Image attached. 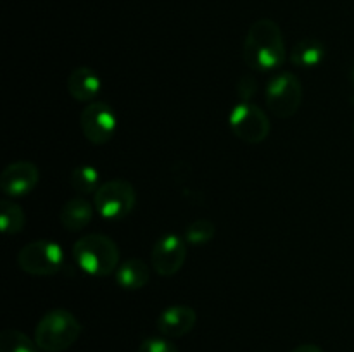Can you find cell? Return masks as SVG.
Segmentation results:
<instances>
[{"instance_id":"cell-1","label":"cell","mask_w":354,"mask_h":352,"mask_svg":"<svg viewBox=\"0 0 354 352\" xmlns=\"http://www.w3.org/2000/svg\"><path fill=\"white\" fill-rule=\"evenodd\" d=\"M245 64L254 71H273L287 61V47L282 28L273 19L263 17L249 26L242 47Z\"/></svg>"},{"instance_id":"cell-2","label":"cell","mask_w":354,"mask_h":352,"mask_svg":"<svg viewBox=\"0 0 354 352\" xmlns=\"http://www.w3.org/2000/svg\"><path fill=\"white\" fill-rule=\"evenodd\" d=\"M73 259L88 276L114 275L121 264V252L116 242L102 233H86L73 245Z\"/></svg>"},{"instance_id":"cell-3","label":"cell","mask_w":354,"mask_h":352,"mask_svg":"<svg viewBox=\"0 0 354 352\" xmlns=\"http://www.w3.org/2000/svg\"><path fill=\"white\" fill-rule=\"evenodd\" d=\"M82 323L68 309H52L35 326L33 340L41 352H64L78 342Z\"/></svg>"},{"instance_id":"cell-4","label":"cell","mask_w":354,"mask_h":352,"mask_svg":"<svg viewBox=\"0 0 354 352\" xmlns=\"http://www.w3.org/2000/svg\"><path fill=\"white\" fill-rule=\"evenodd\" d=\"M303 83L299 76L286 71L279 72L266 83V107L279 119H289L299 110L303 104Z\"/></svg>"},{"instance_id":"cell-5","label":"cell","mask_w":354,"mask_h":352,"mask_svg":"<svg viewBox=\"0 0 354 352\" xmlns=\"http://www.w3.org/2000/svg\"><path fill=\"white\" fill-rule=\"evenodd\" d=\"M137 204V192L127 179L104 182L93 193V206L97 214L106 221L124 219Z\"/></svg>"},{"instance_id":"cell-6","label":"cell","mask_w":354,"mask_h":352,"mask_svg":"<svg viewBox=\"0 0 354 352\" xmlns=\"http://www.w3.org/2000/svg\"><path fill=\"white\" fill-rule=\"evenodd\" d=\"M17 266L26 275L52 276L64 266V251L57 242H30L17 252Z\"/></svg>"},{"instance_id":"cell-7","label":"cell","mask_w":354,"mask_h":352,"mask_svg":"<svg viewBox=\"0 0 354 352\" xmlns=\"http://www.w3.org/2000/svg\"><path fill=\"white\" fill-rule=\"evenodd\" d=\"M232 133L244 144L258 145L268 138L272 123L259 106L252 102H239L228 116Z\"/></svg>"},{"instance_id":"cell-8","label":"cell","mask_w":354,"mask_h":352,"mask_svg":"<svg viewBox=\"0 0 354 352\" xmlns=\"http://www.w3.org/2000/svg\"><path fill=\"white\" fill-rule=\"evenodd\" d=\"M80 128L90 144L106 145L116 133L118 116L109 104L93 100L83 107L80 114Z\"/></svg>"},{"instance_id":"cell-9","label":"cell","mask_w":354,"mask_h":352,"mask_svg":"<svg viewBox=\"0 0 354 352\" xmlns=\"http://www.w3.org/2000/svg\"><path fill=\"white\" fill-rule=\"evenodd\" d=\"M185 238L176 233H166L159 238L151 251L152 269L159 276H175L183 268L187 259Z\"/></svg>"},{"instance_id":"cell-10","label":"cell","mask_w":354,"mask_h":352,"mask_svg":"<svg viewBox=\"0 0 354 352\" xmlns=\"http://www.w3.org/2000/svg\"><path fill=\"white\" fill-rule=\"evenodd\" d=\"M40 182V171L38 166L31 161H16L10 162L0 176V188L3 195L16 199L24 197L35 190Z\"/></svg>"},{"instance_id":"cell-11","label":"cell","mask_w":354,"mask_h":352,"mask_svg":"<svg viewBox=\"0 0 354 352\" xmlns=\"http://www.w3.org/2000/svg\"><path fill=\"white\" fill-rule=\"evenodd\" d=\"M197 323V313L194 307L175 304L161 311L156 321L159 335L166 338H180L194 330Z\"/></svg>"},{"instance_id":"cell-12","label":"cell","mask_w":354,"mask_h":352,"mask_svg":"<svg viewBox=\"0 0 354 352\" xmlns=\"http://www.w3.org/2000/svg\"><path fill=\"white\" fill-rule=\"evenodd\" d=\"M66 88L76 102L90 104L97 99L102 90V79L88 66H78L69 72Z\"/></svg>"},{"instance_id":"cell-13","label":"cell","mask_w":354,"mask_h":352,"mask_svg":"<svg viewBox=\"0 0 354 352\" xmlns=\"http://www.w3.org/2000/svg\"><path fill=\"white\" fill-rule=\"evenodd\" d=\"M93 213H95V206L90 204L88 200L83 199V197H75V199H69L64 206L61 207V213H59V221H61L62 228L66 231H82L92 223Z\"/></svg>"},{"instance_id":"cell-14","label":"cell","mask_w":354,"mask_h":352,"mask_svg":"<svg viewBox=\"0 0 354 352\" xmlns=\"http://www.w3.org/2000/svg\"><path fill=\"white\" fill-rule=\"evenodd\" d=\"M114 280L124 290H140L151 280V268L142 259L130 257L118 266Z\"/></svg>"},{"instance_id":"cell-15","label":"cell","mask_w":354,"mask_h":352,"mask_svg":"<svg viewBox=\"0 0 354 352\" xmlns=\"http://www.w3.org/2000/svg\"><path fill=\"white\" fill-rule=\"evenodd\" d=\"M325 54H327L325 45L320 40H317V38L308 37L294 45L292 50H290V62L296 68L313 69L324 62Z\"/></svg>"},{"instance_id":"cell-16","label":"cell","mask_w":354,"mask_h":352,"mask_svg":"<svg viewBox=\"0 0 354 352\" xmlns=\"http://www.w3.org/2000/svg\"><path fill=\"white\" fill-rule=\"evenodd\" d=\"M69 185L76 193H95L102 183H100V173L92 164H80L69 175Z\"/></svg>"},{"instance_id":"cell-17","label":"cell","mask_w":354,"mask_h":352,"mask_svg":"<svg viewBox=\"0 0 354 352\" xmlns=\"http://www.w3.org/2000/svg\"><path fill=\"white\" fill-rule=\"evenodd\" d=\"M26 224V216L19 204L14 200H2L0 202V228L3 235H17L23 231Z\"/></svg>"},{"instance_id":"cell-18","label":"cell","mask_w":354,"mask_h":352,"mask_svg":"<svg viewBox=\"0 0 354 352\" xmlns=\"http://www.w3.org/2000/svg\"><path fill=\"white\" fill-rule=\"evenodd\" d=\"M0 352H40V347L21 330L7 328L0 333Z\"/></svg>"},{"instance_id":"cell-19","label":"cell","mask_w":354,"mask_h":352,"mask_svg":"<svg viewBox=\"0 0 354 352\" xmlns=\"http://www.w3.org/2000/svg\"><path fill=\"white\" fill-rule=\"evenodd\" d=\"M216 235V226L211 219L207 217H199V219L192 221L189 226L185 228V233H183V238L189 245H194V247H201V245L209 244L211 240Z\"/></svg>"},{"instance_id":"cell-20","label":"cell","mask_w":354,"mask_h":352,"mask_svg":"<svg viewBox=\"0 0 354 352\" xmlns=\"http://www.w3.org/2000/svg\"><path fill=\"white\" fill-rule=\"evenodd\" d=\"M137 352H180L173 342L166 337H149L145 338L137 349Z\"/></svg>"},{"instance_id":"cell-21","label":"cell","mask_w":354,"mask_h":352,"mask_svg":"<svg viewBox=\"0 0 354 352\" xmlns=\"http://www.w3.org/2000/svg\"><path fill=\"white\" fill-rule=\"evenodd\" d=\"M237 95L241 99V102H251L252 97L256 95V90H258V83L252 76H242L241 79L237 81Z\"/></svg>"},{"instance_id":"cell-22","label":"cell","mask_w":354,"mask_h":352,"mask_svg":"<svg viewBox=\"0 0 354 352\" xmlns=\"http://www.w3.org/2000/svg\"><path fill=\"white\" fill-rule=\"evenodd\" d=\"M290 352H324V349L318 347V345L315 344H303V345H297V347Z\"/></svg>"},{"instance_id":"cell-23","label":"cell","mask_w":354,"mask_h":352,"mask_svg":"<svg viewBox=\"0 0 354 352\" xmlns=\"http://www.w3.org/2000/svg\"><path fill=\"white\" fill-rule=\"evenodd\" d=\"M351 83H353V86H354V68L351 69Z\"/></svg>"},{"instance_id":"cell-24","label":"cell","mask_w":354,"mask_h":352,"mask_svg":"<svg viewBox=\"0 0 354 352\" xmlns=\"http://www.w3.org/2000/svg\"><path fill=\"white\" fill-rule=\"evenodd\" d=\"M353 133H354V126H353Z\"/></svg>"}]
</instances>
